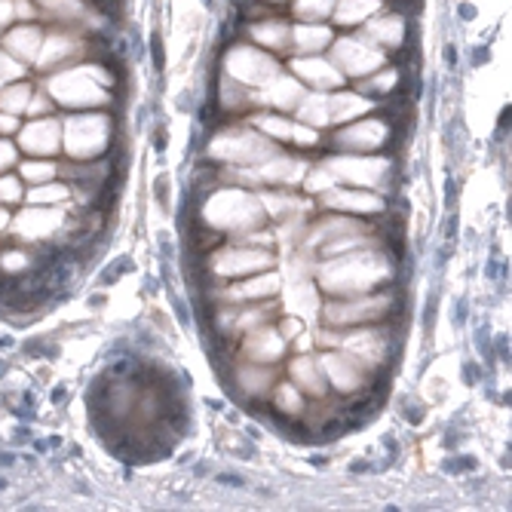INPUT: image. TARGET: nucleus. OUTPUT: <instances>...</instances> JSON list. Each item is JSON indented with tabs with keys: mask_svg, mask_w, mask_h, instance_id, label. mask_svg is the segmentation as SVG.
Wrapping results in <instances>:
<instances>
[{
	"mask_svg": "<svg viewBox=\"0 0 512 512\" xmlns=\"http://www.w3.org/2000/svg\"><path fill=\"white\" fill-rule=\"evenodd\" d=\"M62 399H68V392H65V386H55V389H52V402L59 405Z\"/></svg>",
	"mask_w": 512,
	"mask_h": 512,
	"instance_id": "ddd939ff",
	"label": "nucleus"
},
{
	"mask_svg": "<svg viewBox=\"0 0 512 512\" xmlns=\"http://www.w3.org/2000/svg\"><path fill=\"white\" fill-rule=\"evenodd\" d=\"M218 485H227V488H246V479H240V476H218Z\"/></svg>",
	"mask_w": 512,
	"mask_h": 512,
	"instance_id": "9d476101",
	"label": "nucleus"
},
{
	"mask_svg": "<svg viewBox=\"0 0 512 512\" xmlns=\"http://www.w3.org/2000/svg\"><path fill=\"white\" fill-rule=\"evenodd\" d=\"M19 144H22L25 150H31V153H52V150L59 147V126H55V120L31 123V126L22 132Z\"/></svg>",
	"mask_w": 512,
	"mask_h": 512,
	"instance_id": "f257e3e1",
	"label": "nucleus"
},
{
	"mask_svg": "<svg viewBox=\"0 0 512 512\" xmlns=\"http://www.w3.org/2000/svg\"><path fill=\"white\" fill-rule=\"evenodd\" d=\"M153 144H156V150H163V147L169 144V138H166V129H156V138H153Z\"/></svg>",
	"mask_w": 512,
	"mask_h": 512,
	"instance_id": "9b49d317",
	"label": "nucleus"
},
{
	"mask_svg": "<svg viewBox=\"0 0 512 512\" xmlns=\"http://www.w3.org/2000/svg\"><path fill=\"white\" fill-rule=\"evenodd\" d=\"M22 200V181L16 175L0 172V203H19Z\"/></svg>",
	"mask_w": 512,
	"mask_h": 512,
	"instance_id": "39448f33",
	"label": "nucleus"
},
{
	"mask_svg": "<svg viewBox=\"0 0 512 512\" xmlns=\"http://www.w3.org/2000/svg\"><path fill=\"white\" fill-rule=\"evenodd\" d=\"M150 52H153V68L160 71L163 68V49H160V34L150 37Z\"/></svg>",
	"mask_w": 512,
	"mask_h": 512,
	"instance_id": "1a4fd4ad",
	"label": "nucleus"
},
{
	"mask_svg": "<svg viewBox=\"0 0 512 512\" xmlns=\"http://www.w3.org/2000/svg\"><path fill=\"white\" fill-rule=\"evenodd\" d=\"M65 196H68V187H62V184H43L40 190H31L28 200L31 203H55V200H65Z\"/></svg>",
	"mask_w": 512,
	"mask_h": 512,
	"instance_id": "423d86ee",
	"label": "nucleus"
},
{
	"mask_svg": "<svg viewBox=\"0 0 512 512\" xmlns=\"http://www.w3.org/2000/svg\"><path fill=\"white\" fill-rule=\"evenodd\" d=\"M31 86L19 83V86H7L4 92H0V110L4 113H25L28 107V98H31Z\"/></svg>",
	"mask_w": 512,
	"mask_h": 512,
	"instance_id": "7ed1b4c3",
	"label": "nucleus"
},
{
	"mask_svg": "<svg viewBox=\"0 0 512 512\" xmlns=\"http://www.w3.org/2000/svg\"><path fill=\"white\" fill-rule=\"evenodd\" d=\"M10 224H13V218H10V212H7V209H0V230H7Z\"/></svg>",
	"mask_w": 512,
	"mask_h": 512,
	"instance_id": "f8f14e48",
	"label": "nucleus"
},
{
	"mask_svg": "<svg viewBox=\"0 0 512 512\" xmlns=\"http://www.w3.org/2000/svg\"><path fill=\"white\" fill-rule=\"evenodd\" d=\"M13 463H16V457L10 451H0V466H13Z\"/></svg>",
	"mask_w": 512,
	"mask_h": 512,
	"instance_id": "4468645a",
	"label": "nucleus"
},
{
	"mask_svg": "<svg viewBox=\"0 0 512 512\" xmlns=\"http://www.w3.org/2000/svg\"><path fill=\"white\" fill-rule=\"evenodd\" d=\"M40 43H43L40 31L31 28V25H22V28H16V31L7 34V46H10L13 52H19L22 59H31L37 49H40Z\"/></svg>",
	"mask_w": 512,
	"mask_h": 512,
	"instance_id": "f03ea898",
	"label": "nucleus"
},
{
	"mask_svg": "<svg viewBox=\"0 0 512 512\" xmlns=\"http://www.w3.org/2000/svg\"><path fill=\"white\" fill-rule=\"evenodd\" d=\"M13 163H16V147L7 138H0V172H7Z\"/></svg>",
	"mask_w": 512,
	"mask_h": 512,
	"instance_id": "0eeeda50",
	"label": "nucleus"
},
{
	"mask_svg": "<svg viewBox=\"0 0 512 512\" xmlns=\"http://www.w3.org/2000/svg\"><path fill=\"white\" fill-rule=\"evenodd\" d=\"M16 129H19L16 113H4V110H0V138L10 135V132H16Z\"/></svg>",
	"mask_w": 512,
	"mask_h": 512,
	"instance_id": "6e6552de",
	"label": "nucleus"
},
{
	"mask_svg": "<svg viewBox=\"0 0 512 512\" xmlns=\"http://www.w3.org/2000/svg\"><path fill=\"white\" fill-rule=\"evenodd\" d=\"M59 169L52 166V163H37V160H28V163H22V178L25 181H31V184H37V181H49L52 175H55Z\"/></svg>",
	"mask_w": 512,
	"mask_h": 512,
	"instance_id": "20e7f679",
	"label": "nucleus"
}]
</instances>
